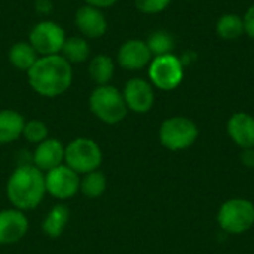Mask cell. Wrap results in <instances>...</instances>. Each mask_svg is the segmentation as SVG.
I'll return each instance as SVG.
<instances>
[{
    "label": "cell",
    "mask_w": 254,
    "mask_h": 254,
    "mask_svg": "<svg viewBox=\"0 0 254 254\" xmlns=\"http://www.w3.org/2000/svg\"><path fill=\"white\" fill-rule=\"evenodd\" d=\"M49 134V129L46 127V124L43 121L39 119H31V121H25L24 125V131H22V137L33 144H39L42 141H45Z\"/></svg>",
    "instance_id": "obj_24"
},
{
    "label": "cell",
    "mask_w": 254,
    "mask_h": 254,
    "mask_svg": "<svg viewBox=\"0 0 254 254\" xmlns=\"http://www.w3.org/2000/svg\"><path fill=\"white\" fill-rule=\"evenodd\" d=\"M119 0H85L86 4L89 6H94L97 9H107V7H112L113 4H116Z\"/></svg>",
    "instance_id": "obj_27"
},
{
    "label": "cell",
    "mask_w": 254,
    "mask_h": 254,
    "mask_svg": "<svg viewBox=\"0 0 254 254\" xmlns=\"http://www.w3.org/2000/svg\"><path fill=\"white\" fill-rule=\"evenodd\" d=\"M6 195L13 208L21 211L34 210L46 195L45 173L33 164L19 165L7 180Z\"/></svg>",
    "instance_id": "obj_2"
},
{
    "label": "cell",
    "mask_w": 254,
    "mask_h": 254,
    "mask_svg": "<svg viewBox=\"0 0 254 254\" xmlns=\"http://www.w3.org/2000/svg\"><path fill=\"white\" fill-rule=\"evenodd\" d=\"M68 220H70V210L67 208V205L63 204L54 205L42 222V231L46 237L58 238L60 235H63L65 226L68 225Z\"/></svg>",
    "instance_id": "obj_17"
},
{
    "label": "cell",
    "mask_w": 254,
    "mask_h": 254,
    "mask_svg": "<svg viewBox=\"0 0 254 254\" xmlns=\"http://www.w3.org/2000/svg\"><path fill=\"white\" fill-rule=\"evenodd\" d=\"M228 134L243 149L254 147V118L249 113L238 112L228 122Z\"/></svg>",
    "instance_id": "obj_15"
},
{
    "label": "cell",
    "mask_w": 254,
    "mask_h": 254,
    "mask_svg": "<svg viewBox=\"0 0 254 254\" xmlns=\"http://www.w3.org/2000/svg\"><path fill=\"white\" fill-rule=\"evenodd\" d=\"M150 52L153 57H159V55H167V54H173V48H174V39L168 31L164 30H156L153 33H150V36L146 40Z\"/></svg>",
    "instance_id": "obj_23"
},
{
    "label": "cell",
    "mask_w": 254,
    "mask_h": 254,
    "mask_svg": "<svg viewBox=\"0 0 254 254\" xmlns=\"http://www.w3.org/2000/svg\"><path fill=\"white\" fill-rule=\"evenodd\" d=\"M198 138V127L193 121L183 116L168 118L159 128V140L170 150H183L190 147Z\"/></svg>",
    "instance_id": "obj_6"
},
{
    "label": "cell",
    "mask_w": 254,
    "mask_h": 254,
    "mask_svg": "<svg viewBox=\"0 0 254 254\" xmlns=\"http://www.w3.org/2000/svg\"><path fill=\"white\" fill-rule=\"evenodd\" d=\"M39 55L34 51V48L30 45V42H16L10 46L7 52V60L9 63L19 71H28L33 64L37 61Z\"/></svg>",
    "instance_id": "obj_18"
},
{
    "label": "cell",
    "mask_w": 254,
    "mask_h": 254,
    "mask_svg": "<svg viewBox=\"0 0 254 254\" xmlns=\"http://www.w3.org/2000/svg\"><path fill=\"white\" fill-rule=\"evenodd\" d=\"M118 64L128 71H137L144 67H149L153 55L146 43L141 39H129L124 42L118 49Z\"/></svg>",
    "instance_id": "obj_11"
},
{
    "label": "cell",
    "mask_w": 254,
    "mask_h": 254,
    "mask_svg": "<svg viewBox=\"0 0 254 254\" xmlns=\"http://www.w3.org/2000/svg\"><path fill=\"white\" fill-rule=\"evenodd\" d=\"M36 9L40 13H49L52 10V1L51 0H36Z\"/></svg>",
    "instance_id": "obj_28"
},
{
    "label": "cell",
    "mask_w": 254,
    "mask_h": 254,
    "mask_svg": "<svg viewBox=\"0 0 254 254\" xmlns=\"http://www.w3.org/2000/svg\"><path fill=\"white\" fill-rule=\"evenodd\" d=\"M65 146L57 138H46L45 141L36 144L33 152V165L43 173L61 165L64 162Z\"/></svg>",
    "instance_id": "obj_14"
},
{
    "label": "cell",
    "mask_w": 254,
    "mask_h": 254,
    "mask_svg": "<svg viewBox=\"0 0 254 254\" xmlns=\"http://www.w3.org/2000/svg\"><path fill=\"white\" fill-rule=\"evenodd\" d=\"M89 54H91V48L88 40L83 36H71L65 39L60 55H63L73 65V64L85 63L89 58Z\"/></svg>",
    "instance_id": "obj_20"
},
{
    "label": "cell",
    "mask_w": 254,
    "mask_h": 254,
    "mask_svg": "<svg viewBox=\"0 0 254 254\" xmlns=\"http://www.w3.org/2000/svg\"><path fill=\"white\" fill-rule=\"evenodd\" d=\"M28 85L40 97L55 98L68 91L73 83V65L63 55L39 57L27 71Z\"/></svg>",
    "instance_id": "obj_1"
},
{
    "label": "cell",
    "mask_w": 254,
    "mask_h": 254,
    "mask_svg": "<svg viewBox=\"0 0 254 254\" xmlns=\"http://www.w3.org/2000/svg\"><path fill=\"white\" fill-rule=\"evenodd\" d=\"M45 186L48 195L65 201L76 196L80 190V176L65 164H61L45 173Z\"/></svg>",
    "instance_id": "obj_9"
},
{
    "label": "cell",
    "mask_w": 254,
    "mask_h": 254,
    "mask_svg": "<svg viewBox=\"0 0 254 254\" xmlns=\"http://www.w3.org/2000/svg\"><path fill=\"white\" fill-rule=\"evenodd\" d=\"M89 110L101 122L107 125L119 124L125 119L128 107L125 104L122 92L109 85L95 86L89 95Z\"/></svg>",
    "instance_id": "obj_3"
},
{
    "label": "cell",
    "mask_w": 254,
    "mask_h": 254,
    "mask_svg": "<svg viewBox=\"0 0 254 254\" xmlns=\"http://www.w3.org/2000/svg\"><path fill=\"white\" fill-rule=\"evenodd\" d=\"M25 119L12 109L0 110V144H9L22 137Z\"/></svg>",
    "instance_id": "obj_16"
},
{
    "label": "cell",
    "mask_w": 254,
    "mask_h": 254,
    "mask_svg": "<svg viewBox=\"0 0 254 254\" xmlns=\"http://www.w3.org/2000/svg\"><path fill=\"white\" fill-rule=\"evenodd\" d=\"M244 155H243V162L246 165L254 167V150L253 149H244Z\"/></svg>",
    "instance_id": "obj_29"
},
{
    "label": "cell",
    "mask_w": 254,
    "mask_h": 254,
    "mask_svg": "<svg viewBox=\"0 0 254 254\" xmlns=\"http://www.w3.org/2000/svg\"><path fill=\"white\" fill-rule=\"evenodd\" d=\"M217 220L223 231L243 234L254 225V205L246 199H231L222 205Z\"/></svg>",
    "instance_id": "obj_8"
},
{
    "label": "cell",
    "mask_w": 254,
    "mask_h": 254,
    "mask_svg": "<svg viewBox=\"0 0 254 254\" xmlns=\"http://www.w3.org/2000/svg\"><path fill=\"white\" fill-rule=\"evenodd\" d=\"M28 232V219L24 211L9 208L0 211V246L19 243Z\"/></svg>",
    "instance_id": "obj_12"
},
{
    "label": "cell",
    "mask_w": 254,
    "mask_h": 254,
    "mask_svg": "<svg viewBox=\"0 0 254 254\" xmlns=\"http://www.w3.org/2000/svg\"><path fill=\"white\" fill-rule=\"evenodd\" d=\"M243 21H244V33H246L249 37L254 39V4H252V6L247 9V12H246L244 18H243Z\"/></svg>",
    "instance_id": "obj_26"
},
{
    "label": "cell",
    "mask_w": 254,
    "mask_h": 254,
    "mask_svg": "<svg viewBox=\"0 0 254 254\" xmlns=\"http://www.w3.org/2000/svg\"><path fill=\"white\" fill-rule=\"evenodd\" d=\"M134 3H135V7L141 13L156 15V13L164 12L170 6L171 0H134Z\"/></svg>",
    "instance_id": "obj_25"
},
{
    "label": "cell",
    "mask_w": 254,
    "mask_h": 254,
    "mask_svg": "<svg viewBox=\"0 0 254 254\" xmlns=\"http://www.w3.org/2000/svg\"><path fill=\"white\" fill-rule=\"evenodd\" d=\"M74 24L85 39H98L107 31V18L104 12L89 4H85L76 10Z\"/></svg>",
    "instance_id": "obj_13"
},
{
    "label": "cell",
    "mask_w": 254,
    "mask_h": 254,
    "mask_svg": "<svg viewBox=\"0 0 254 254\" xmlns=\"http://www.w3.org/2000/svg\"><path fill=\"white\" fill-rule=\"evenodd\" d=\"M65 39L67 36L64 28L55 21H49V19L37 22L31 28L28 36V42L34 48L39 57L61 54Z\"/></svg>",
    "instance_id": "obj_7"
},
{
    "label": "cell",
    "mask_w": 254,
    "mask_h": 254,
    "mask_svg": "<svg viewBox=\"0 0 254 254\" xmlns=\"http://www.w3.org/2000/svg\"><path fill=\"white\" fill-rule=\"evenodd\" d=\"M216 33L225 40H235L244 34V21L237 13H225L216 22Z\"/></svg>",
    "instance_id": "obj_21"
},
{
    "label": "cell",
    "mask_w": 254,
    "mask_h": 254,
    "mask_svg": "<svg viewBox=\"0 0 254 254\" xmlns=\"http://www.w3.org/2000/svg\"><path fill=\"white\" fill-rule=\"evenodd\" d=\"M185 1H192V0H185Z\"/></svg>",
    "instance_id": "obj_30"
},
{
    "label": "cell",
    "mask_w": 254,
    "mask_h": 254,
    "mask_svg": "<svg viewBox=\"0 0 254 254\" xmlns=\"http://www.w3.org/2000/svg\"><path fill=\"white\" fill-rule=\"evenodd\" d=\"M63 1H68V0H63Z\"/></svg>",
    "instance_id": "obj_31"
},
{
    "label": "cell",
    "mask_w": 254,
    "mask_h": 254,
    "mask_svg": "<svg viewBox=\"0 0 254 254\" xmlns=\"http://www.w3.org/2000/svg\"><path fill=\"white\" fill-rule=\"evenodd\" d=\"M88 73L91 80L97 85H109L115 74V63L113 60L106 54L95 55L88 65Z\"/></svg>",
    "instance_id": "obj_19"
},
{
    "label": "cell",
    "mask_w": 254,
    "mask_h": 254,
    "mask_svg": "<svg viewBox=\"0 0 254 254\" xmlns=\"http://www.w3.org/2000/svg\"><path fill=\"white\" fill-rule=\"evenodd\" d=\"M103 162V152L97 141L79 137L65 146L64 164L76 171L79 176L88 174L100 168Z\"/></svg>",
    "instance_id": "obj_4"
},
{
    "label": "cell",
    "mask_w": 254,
    "mask_h": 254,
    "mask_svg": "<svg viewBox=\"0 0 254 254\" xmlns=\"http://www.w3.org/2000/svg\"><path fill=\"white\" fill-rule=\"evenodd\" d=\"M185 64L174 54L153 57L149 64V80L161 91H173L183 82Z\"/></svg>",
    "instance_id": "obj_5"
},
{
    "label": "cell",
    "mask_w": 254,
    "mask_h": 254,
    "mask_svg": "<svg viewBox=\"0 0 254 254\" xmlns=\"http://www.w3.org/2000/svg\"><path fill=\"white\" fill-rule=\"evenodd\" d=\"M107 189V179L104 176V173L95 170L91 171L88 174H83V177L80 179V190L83 196L89 198V199H97L100 198Z\"/></svg>",
    "instance_id": "obj_22"
},
{
    "label": "cell",
    "mask_w": 254,
    "mask_h": 254,
    "mask_svg": "<svg viewBox=\"0 0 254 254\" xmlns=\"http://www.w3.org/2000/svg\"><path fill=\"white\" fill-rule=\"evenodd\" d=\"M128 110L135 113H147L155 104L153 85L141 77L129 79L122 91Z\"/></svg>",
    "instance_id": "obj_10"
}]
</instances>
